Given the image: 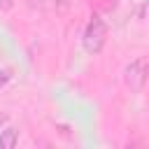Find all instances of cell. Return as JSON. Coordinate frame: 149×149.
I'll return each mask as SVG.
<instances>
[{
  "label": "cell",
  "instance_id": "cell-1",
  "mask_svg": "<svg viewBox=\"0 0 149 149\" xmlns=\"http://www.w3.org/2000/svg\"><path fill=\"white\" fill-rule=\"evenodd\" d=\"M105 42H107V23H105V19H102L100 14H93V16L88 19L86 28H84L81 44H84L86 54L95 56V54H100V51H102Z\"/></svg>",
  "mask_w": 149,
  "mask_h": 149
},
{
  "label": "cell",
  "instance_id": "cell-2",
  "mask_svg": "<svg viewBox=\"0 0 149 149\" xmlns=\"http://www.w3.org/2000/svg\"><path fill=\"white\" fill-rule=\"evenodd\" d=\"M147 79H149V58L147 56H140L123 68V81L133 93H140L144 88Z\"/></svg>",
  "mask_w": 149,
  "mask_h": 149
},
{
  "label": "cell",
  "instance_id": "cell-3",
  "mask_svg": "<svg viewBox=\"0 0 149 149\" xmlns=\"http://www.w3.org/2000/svg\"><path fill=\"white\" fill-rule=\"evenodd\" d=\"M16 142H19V130L12 128V126H7L0 133V149H14Z\"/></svg>",
  "mask_w": 149,
  "mask_h": 149
},
{
  "label": "cell",
  "instance_id": "cell-4",
  "mask_svg": "<svg viewBox=\"0 0 149 149\" xmlns=\"http://www.w3.org/2000/svg\"><path fill=\"white\" fill-rule=\"evenodd\" d=\"M12 77H14V70H12V68H2V70H0V91L12 81Z\"/></svg>",
  "mask_w": 149,
  "mask_h": 149
},
{
  "label": "cell",
  "instance_id": "cell-5",
  "mask_svg": "<svg viewBox=\"0 0 149 149\" xmlns=\"http://www.w3.org/2000/svg\"><path fill=\"white\" fill-rule=\"evenodd\" d=\"M70 5H72V0H54V7H56L58 12H65Z\"/></svg>",
  "mask_w": 149,
  "mask_h": 149
},
{
  "label": "cell",
  "instance_id": "cell-6",
  "mask_svg": "<svg viewBox=\"0 0 149 149\" xmlns=\"http://www.w3.org/2000/svg\"><path fill=\"white\" fill-rule=\"evenodd\" d=\"M2 123H5V116H0V126H2Z\"/></svg>",
  "mask_w": 149,
  "mask_h": 149
}]
</instances>
